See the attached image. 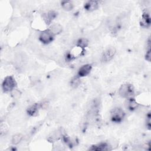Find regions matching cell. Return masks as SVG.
Listing matches in <instances>:
<instances>
[{"label": "cell", "mask_w": 151, "mask_h": 151, "mask_svg": "<svg viewBox=\"0 0 151 151\" xmlns=\"http://www.w3.org/2000/svg\"><path fill=\"white\" fill-rule=\"evenodd\" d=\"M119 94L123 98L132 97L134 94V89L132 85L124 84L119 89Z\"/></svg>", "instance_id": "obj_1"}, {"label": "cell", "mask_w": 151, "mask_h": 151, "mask_svg": "<svg viewBox=\"0 0 151 151\" xmlns=\"http://www.w3.org/2000/svg\"><path fill=\"white\" fill-rule=\"evenodd\" d=\"M16 85V83L15 80L12 77H6L3 82V87L5 92H9L14 89Z\"/></svg>", "instance_id": "obj_2"}, {"label": "cell", "mask_w": 151, "mask_h": 151, "mask_svg": "<svg viewBox=\"0 0 151 151\" xmlns=\"http://www.w3.org/2000/svg\"><path fill=\"white\" fill-rule=\"evenodd\" d=\"M111 115L113 121L119 122L123 119L125 115V113L121 108L118 107L113 109Z\"/></svg>", "instance_id": "obj_3"}, {"label": "cell", "mask_w": 151, "mask_h": 151, "mask_svg": "<svg viewBox=\"0 0 151 151\" xmlns=\"http://www.w3.org/2000/svg\"><path fill=\"white\" fill-rule=\"evenodd\" d=\"M40 39L44 43H49L53 39V34L50 31H44L40 33Z\"/></svg>", "instance_id": "obj_4"}, {"label": "cell", "mask_w": 151, "mask_h": 151, "mask_svg": "<svg viewBox=\"0 0 151 151\" xmlns=\"http://www.w3.org/2000/svg\"><path fill=\"white\" fill-rule=\"evenodd\" d=\"M116 53V50L113 47H108L103 53L102 59L105 61H108L111 60Z\"/></svg>", "instance_id": "obj_5"}, {"label": "cell", "mask_w": 151, "mask_h": 151, "mask_svg": "<svg viewBox=\"0 0 151 151\" xmlns=\"http://www.w3.org/2000/svg\"><path fill=\"white\" fill-rule=\"evenodd\" d=\"M92 69V67L89 64H85L81 66L79 71V75L80 77H83L87 75Z\"/></svg>", "instance_id": "obj_6"}, {"label": "cell", "mask_w": 151, "mask_h": 151, "mask_svg": "<svg viewBox=\"0 0 151 151\" xmlns=\"http://www.w3.org/2000/svg\"><path fill=\"white\" fill-rule=\"evenodd\" d=\"M55 17H56V13L54 11H50L43 14L44 20L47 24L50 23V22L53 20V18H55Z\"/></svg>", "instance_id": "obj_7"}, {"label": "cell", "mask_w": 151, "mask_h": 151, "mask_svg": "<svg viewBox=\"0 0 151 151\" xmlns=\"http://www.w3.org/2000/svg\"><path fill=\"white\" fill-rule=\"evenodd\" d=\"M50 31L53 34H57L62 31V27L59 24H53L50 28Z\"/></svg>", "instance_id": "obj_8"}, {"label": "cell", "mask_w": 151, "mask_h": 151, "mask_svg": "<svg viewBox=\"0 0 151 151\" xmlns=\"http://www.w3.org/2000/svg\"><path fill=\"white\" fill-rule=\"evenodd\" d=\"M110 146L109 145H107L106 143H100V145H98L96 146H93L92 148L90 149V150H108L111 149H109Z\"/></svg>", "instance_id": "obj_9"}, {"label": "cell", "mask_w": 151, "mask_h": 151, "mask_svg": "<svg viewBox=\"0 0 151 151\" xmlns=\"http://www.w3.org/2000/svg\"><path fill=\"white\" fill-rule=\"evenodd\" d=\"M98 7V3L96 1H89L85 5L86 10L89 11H93L96 10Z\"/></svg>", "instance_id": "obj_10"}, {"label": "cell", "mask_w": 151, "mask_h": 151, "mask_svg": "<svg viewBox=\"0 0 151 151\" xmlns=\"http://www.w3.org/2000/svg\"><path fill=\"white\" fill-rule=\"evenodd\" d=\"M61 5L63 8L67 11H69L72 10L73 7V4L70 1H63L61 3Z\"/></svg>", "instance_id": "obj_11"}, {"label": "cell", "mask_w": 151, "mask_h": 151, "mask_svg": "<svg viewBox=\"0 0 151 151\" xmlns=\"http://www.w3.org/2000/svg\"><path fill=\"white\" fill-rule=\"evenodd\" d=\"M38 108H39V105H34L31 106L29 109L28 112L31 115L35 116L38 112Z\"/></svg>", "instance_id": "obj_12"}, {"label": "cell", "mask_w": 151, "mask_h": 151, "mask_svg": "<svg viewBox=\"0 0 151 151\" xmlns=\"http://www.w3.org/2000/svg\"><path fill=\"white\" fill-rule=\"evenodd\" d=\"M126 106L127 107L129 108V109H134L138 107V103H137L134 100L131 99L127 101Z\"/></svg>", "instance_id": "obj_13"}, {"label": "cell", "mask_w": 151, "mask_h": 151, "mask_svg": "<svg viewBox=\"0 0 151 151\" xmlns=\"http://www.w3.org/2000/svg\"><path fill=\"white\" fill-rule=\"evenodd\" d=\"M22 138H23V136L21 134L15 135L12 138V143L14 145L18 144L21 142Z\"/></svg>", "instance_id": "obj_14"}, {"label": "cell", "mask_w": 151, "mask_h": 151, "mask_svg": "<svg viewBox=\"0 0 151 151\" xmlns=\"http://www.w3.org/2000/svg\"><path fill=\"white\" fill-rule=\"evenodd\" d=\"M88 40L86 38H81L77 42V46L81 47V48H84L87 46L88 45Z\"/></svg>", "instance_id": "obj_15"}, {"label": "cell", "mask_w": 151, "mask_h": 151, "mask_svg": "<svg viewBox=\"0 0 151 151\" xmlns=\"http://www.w3.org/2000/svg\"><path fill=\"white\" fill-rule=\"evenodd\" d=\"M80 79L77 77H75L72 80L71 85L73 87H76L80 85Z\"/></svg>", "instance_id": "obj_16"}, {"label": "cell", "mask_w": 151, "mask_h": 151, "mask_svg": "<svg viewBox=\"0 0 151 151\" xmlns=\"http://www.w3.org/2000/svg\"><path fill=\"white\" fill-rule=\"evenodd\" d=\"M7 130V127L5 124H1V133H4Z\"/></svg>", "instance_id": "obj_17"}, {"label": "cell", "mask_w": 151, "mask_h": 151, "mask_svg": "<svg viewBox=\"0 0 151 151\" xmlns=\"http://www.w3.org/2000/svg\"><path fill=\"white\" fill-rule=\"evenodd\" d=\"M12 94L15 98H18V97H19V96H20V92L18 90H15L14 91H13Z\"/></svg>", "instance_id": "obj_18"}]
</instances>
